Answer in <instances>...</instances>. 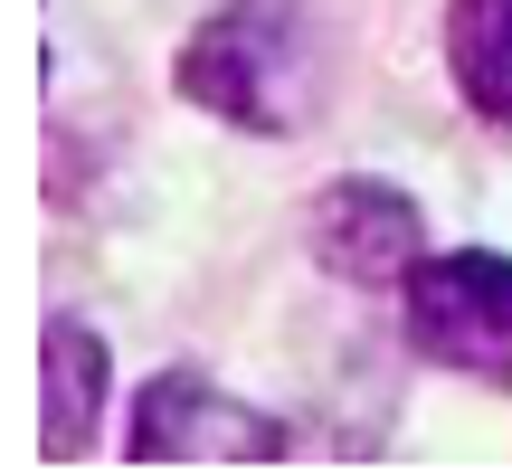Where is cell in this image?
Listing matches in <instances>:
<instances>
[{
  "instance_id": "1",
  "label": "cell",
  "mask_w": 512,
  "mask_h": 474,
  "mask_svg": "<svg viewBox=\"0 0 512 474\" xmlns=\"http://www.w3.org/2000/svg\"><path fill=\"white\" fill-rule=\"evenodd\" d=\"M171 86L238 133H304L323 105V29L304 0H219L190 29Z\"/></svg>"
},
{
  "instance_id": "2",
  "label": "cell",
  "mask_w": 512,
  "mask_h": 474,
  "mask_svg": "<svg viewBox=\"0 0 512 474\" xmlns=\"http://www.w3.org/2000/svg\"><path fill=\"white\" fill-rule=\"evenodd\" d=\"M399 313H408L418 361L484 380V389H512V256H494V247L418 256L399 275Z\"/></svg>"
},
{
  "instance_id": "4",
  "label": "cell",
  "mask_w": 512,
  "mask_h": 474,
  "mask_svg": "<svg viewBox=\"0 0 512 474\" xmlns=\"http://www.w3.org/2000/svg\"><path fill=\"white\" fill-rule=\"evenodd\" d=\"M313 256H323L342 285H399L427 256V219L408 190L389 181H332L313 200Z\"/></svg>"
},
{
  "instance_id": "5",
  "label": "cell",
  "mask_w": 512,
  "mask_h": 474,
  "mask_svg": "<svg viewBox=\"0 0 512 474\" xmlns=\"http://www.w3.org/2000/svg\"><path fill=\"white\" fill-rule=\"evenodd\" d=\"M105 332L76 323V313H57L48 342H38V408H48V456H86L95 418H105Z\"/></svg>"
},
{
  "instance_id": "3",
  "label": "cell",
  "mask_w": 512,
  "mask_h": 474,
  "mask_svg": "<svg viewBox=\"0 0 512 474\" xmlns=\"http://www.w3.org/2000/svg\"><path fill=\"white\" fill-rule=\"evenodd\" d=\"M124 456L133 465H275L285 456V427H275L266 408L228 399L200 370H162V380H143V399H133Z\"/></svg>"
},
{
  "instance_id": "6",
  "label": "cell",
  "mask_w": 512,
  "mask_h": 474,
  "mask_svg": "<svg viewBox=\"0 0 512 474\" xmlns=\"http://www.w3.org/2000/svg\"><path fill=\"white\" fill-rule=\"evenodd\" d=\"M446 76L484 124L512 133V0H456L446 10Z\"/></svg>"
}]
</instances>
